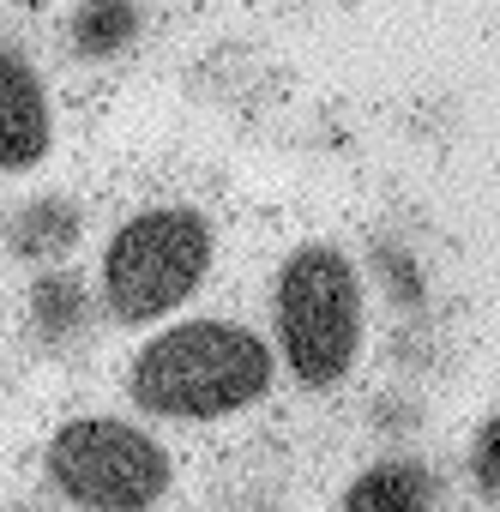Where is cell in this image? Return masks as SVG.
I'll use <instances>...</instances> for the list:
<instances>
[{"mask_svg": "<svg viewBox=\"0 0 500 512\" xmlns=\"http://www.w3.org/2000/svg\"><path fill=\"white\" fill-rule=\"evenodd\" d=\"M362 272L344 247L302 241L284 253L272 284V332H278V368H290L296 386L326 392L338 386L362 356Z\"/></svg>", "mask_w": 500, "mask_h": 512, "instance_id": "cell-3", "label": "cell"}, {"mask_svg": "<svg viewBox=\"0 0 500 512\" xmlns=\"http://www.w3.org/2000/svg\"><path fill=\"white\" fill-rule=\"evenodd\" d=\"M278 350L241 320H181L139 344L127 392L163 422H223L272 392Z\"/></svg>", "mask_w": 500, "mask_h": 512, "instance_id": "cell-1", "label": "cell"}, {"mask_svg": "<svg viewBox=\"0 0 500 512\" xmlns=\"http://www.w3.org/2000/svg\"><path fill=\"white\" fill-rule=\"evenodd\" d=\"M43 476L73 512H151L175 464L163 440L127 416H73L43 446Z\"/></svg>", "mask_w": 500, "mask_h": 512, "instance_id": "cell-4", "label": "cell"}, {"mask_svg": "<svg viewBox=\"0 0 500 512\" xmlns=\"http://www.w3.org/2000/svg\"><path fill=\"white\" fill-rule=\"evenodd\" d=\"M0 512H49V506H37V500H13V506H0Z\"/></svg>", "mask_w": 500, "mask_h": 512, "instance_id": "cell-12", "label": "cell"}, {"mask_svg": "<svg viewBox=\"0 0 500 512\" xmlns=\"http://www.w3.org/2000/svg\"><path fill=\"white\" fill-rule=\"evenodd\" d=\"M217 266V229L193 205H145L103 241L97 290L115 326H157L187 308Z\"/></svg>", "mask_w": 500, "mask_h": 512, "instance_id": "cell-2", "label": "cell"}, {"mask_svg": "<svg viewBox=\"0 0 500 512\" xmlns=\"http://www.w3.org/2000/svg\"><path fill=\"white\" fill-rule=\"evenodd\" d=\"M0 217H7V211H0Z\"/></svg>", "mask_w": 500, "mask_h": 512, "instance_id": "cell-13", "label": "cell"}, {"mask_svg": "<svg viewBox=\"0 0 500 512\" xmlns=\"http://www.w3.org/2000/svg\"><path fill=\"white\" fill-rule=\"evenodd\" d=\"M470 476L482 482V494L500 500V416H488L470 440Z\"/></svg>", "mask_w": 500, "mask_h": 512, "instance_id": "cell-11", "label": "cell"}, {"mask_svg": "<svg viewBox=\"0 0 500 512\" xmlns=\"http://www.w3.org/2000/svg\"><path fill=\"white\" fill-rule=\"evenodd\" d=\"M61 37H67L73 61L109 67V61H121L145 37V0H73Z\"/></svg>", "mask_w": 500, "mask_h": 512, "instance_id": "cell-9", "label": "cell"}, {"mask_svg": "<svg viewBox=\"0 0 500 512\" xmlns=\"http://www.w3.org/2000/svg\"><path fill=\"white\" fill-rule=\"evenodd\" d=\"M0 241H7V253L25 260V266H67L73 247L85 241V205L73 193H61V187H43V193L7 205Z\"/></svg>", "mask_w": 500, "mask_h": 512, "instance_id": "cell-7", "label": "cell"}, {"mask_svg": "<svg viewBox=\"0 0 500 512\" xmlns=\"http://www.w3.org/2000/svg\"><path fill=\"white\" fill-rule=\"evenodd\" d=\"M344 512H440V476L422 458H374L350 476Z\"/></svg>", "mask_w": 500, "mask_h": 512, "instance_id": "cell-8", "label": "cell"}, {"mask_svg": "<svg viewBox=\"0 0 500 512\" xmlns=\"http://www.w3.org/2000/svg\"><path fill=\"white\" fill-rule=\"evenodd\" d=\"M368 266L380 272V284H386V296L404 308H416L422 302V272H416V260H410V253L398 247V241H374V253H368Z\"/></svg>", "mask_w": 500, "mask_h": 512, "instance_id": "cell-10", "label": "cell"}, {"mask_svg": "<svg viewBox=\"0 0 500 512\" xmlns=\"http://www.w3.org/2000/svg\"><path fill=\"white\" fill-rule=\"evenodd\" d=\"M55 145V103L37 61L0 37V175H25Z\"/></svg>", "mask_w": 500, "mask_h": 512, "instance_id": "cell-6", "label": "cell"}, {"mask_svg": "<svg viewBox=\"0 0 500 512\" xmlns=\"http://www.w3.org/2000/svg\"><path fill=\"white\" fill-rule=\"evenodd\" d=\"M103 290L67 260V266H43L25 284V332L43 356H79L97 326H103Z\"/></svg>", "mask_w": 500, "mask_h": 512, "instance_id": "cell-5", "label": "cell"}]
</instances>
